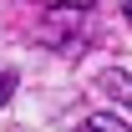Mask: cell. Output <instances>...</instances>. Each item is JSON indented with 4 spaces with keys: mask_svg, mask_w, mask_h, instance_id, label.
<instances>
[{
    "mask_svg": "<svg viewBox=\"0 0 132 132\" xmlns=\"http://www.w3.org/2000/svg\"><path fill=\"white\" fill-rule=\"evenodd\" d=\"M102 92H112V97L132 112V76L127 71H102Z\"/></svg>",
    "mask_w": 132,
    "mask_h": 132,
    "instance_id": "obj_1",
    "label": "cell"
},
{
    "mask_svg": "<svg viewBox=\"0 0 132 132\" xmlns=\"http://www.w3.org/2000/svg\"><path fill=\"white\" fill-rule=\"evenodd\" d=\"M81 132H132V127H122L117 117H107V112H97V117H86V122H81Z\"/></svg>",
    "mask_w": 132,
    "mask_h": 132,
    "instance_id": "obj_2",
    "label": "cell"
},
{
    "mask_svg": "<svg viewBox=\"0 0 132 132\" xmlns=\"http://www.w3.org/2000/svg\"><path fill=\"white\" fill-rule=\"evenodd\" d=\"M10 92H15V71H0V107L10 102Z\"/></svg>",
    "mask_w": 132,
    "mask_h": 132,
    "instance_id": "obj_3",
    "label": "cell"
},
{
    "mask_svg": "<svg viewBox=\"0 0 132 132\" xmlns=\"http://www.w3.org/2000/svg\"><path fill=\"white\" fill-rule=\"evenodd\" d=\"M46 5H56V10H92L97 0H46Z\"/></svg>",
    "mask_w": 132,
    "mask_h": 132,
    "instance_id": "obj_4",
    "label": "cell"
},
{
    "mask_svg": "<svg viewBox=\"0 0 132 132\" xmlns=\"http://www.w3.org/2000/svg\"><path fill=\"white\" fill-rule=\"evenodd\" d=\"M122 15H127V20H132V0H122Z\"/></svg>",
    "mask_w": 132,
    "mask_h": 132,
    "instance_id": "obj_5",
    "label": "cell"
}]
</instances>
